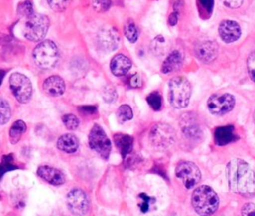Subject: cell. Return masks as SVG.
I'll use <instances>...</instances> for the list:
<instances>
[{
  "label": "cell",
  "instance_id": "13",
  "mask_svg": "<svg viewBox=\"0 0 255 216\" xmlns=\"http://www.w3.org/2000/svg\"><path fill=\"white\" fill-rule=\"evenodd\" d=\"M67 204L71 212L78 216L85 215L89 209L88 197L81 189H73L68 193Z\"/></svg>",
  "mask_w": 255,
  "mask_h": 216
},
{
  "label": "cell",
  "instance_id": "12",
  "mask_svg": "<svg viewBox=\"0 0 255 216\" xmlns=\"http://www.w3.org/2000/svg\"><path fill=\"white\" fill-rule=\"evenodd\" d=\"M96 41L98 47L102 51L112 52L117 49L120 42V37L116 29L110 26H105L99 30Z\"/></svg>",
  "mask_w": 255,
  "mask_h": 216
},
{
  "label": "cell",
  "instance_id": "44",
  "mask_svg": "<svg viewBox=\"0 0 255 216\" xmlns=\"http://www.w3.org/2000/svg\"><path fill=\"white\" fill-rule=\"evenodd\" d=\"M253 121H254V124H255V110L253 112Z\"/></svg>",
  "mask_w": 255,
  "mask_h": 216
},
{
  "label": "cell",
  "instance_id": "7",
  "mask_svg": "<svg viewBox=\"0 0 255 216\" xmlns=\"http://www.w3.org/2000/svg\"><path fill=\"white\" fill-rule=\"evenodd\" d=\"M10 89L16 98V100L21 104H27L32 97V83L28 77L24 74L15 72L10 76L9 79Z\"/></svg>",
  "mask_w": 255,
  "mask_h": 216
},
{
  "label": "cell",
  "instance_id": "10",
  "mask_svg": "<svg viewBox=\"0 0 255 216\" xmlns=\"http://www.w3.org/2000/svg\"><path fill=\"white\" fill-rule=\"evenodd\" d=\"M206 105L212 114L223 115L233 109L235 99L230 94H214L209 97Z\"/></svg>",
  "mask_w": 255,
  "mask_h": 216
},
{
  "label": "cell",
  "instance_id": "42",
  "mask_svg": "<svg viewBox=\"0 0 255 216\" xmlns=\"http://www.w3.org/2000/svg\"><path fill=\"white\" fill-rule=\"evenodd\" d=\"M178 21V12H172L168 17V24L170 26H175Z\"/></svg>",
  "mask_w": 255,
  "mask_h": 216
},
{
  "label": "cell",
  "instance_id": "33",
  "mask_svg": "<svg viewBox=\"0 0 255 216\" xmlns=\"http://www.w3.org/2000/svg\"><path fill=\"white\" fill-rule=\"evenodd\" d=\"M62 120H63L64 125H65L68 129H71V130L77 129L78 126H79V124H80L79 118H78L75 114H72V113H68V114L63 115Z\"/></svg>",
  "mask_w": 255,
  "mask_h": 216
},
{
  "label": "cell",
  "instance_id": "30",
  "mask_svg": "<svg viewBox=\"0 0 255 216\" xmlns=\"http://www.w3.org/2000/svg\"><path fill=\"white\" fill-rule=\"evenodd\" d=\"M17 166L15 164H13V155L12 154H8V155H4L2 158V162L0 163V178L7 172L10 170H14L16 169Z\"/></svg>",
  "mask_w": 255,
  "mask_h": 216
},
{
  "label": "cell",
  "instance_id": "24",
  "mask_svg": "<svg viewBox=\"0 0 255 216\" xmlns=\"http://www.w3.org/2000/svg\"><path fill=\"white\" fill-rule=\"evenodd\" d=\"M155 203V199L144 192H141L137 196V206L142 213L148 212Z\"/></svg>",
  "mask_w": 255,
  "mask_h": 216
},
{
  "label": "cell",
  "instance_id": "25",
  "mask_svg": "<svg viewBox=\"0 0 255 216\" xmlns=\"http://www.w3.org/2000/svg\"><path fill=\"white\" fill-rule=\"evenodd\" d=\"M124 33L126 38L130 43H135L138 38V30L132 20H128L124 26Z\"/></svg>",
  "mask_w": 255,
  "mask_h": 216
},
{
  "label": "cell",
  "instance_id": "40",
  "mask_svg": "<svg viewBox=\"0 0 255 216\" xmlns=\"http://www.w3.org/2000/svg\"><path fill=\"white\" fill-rule=\"evenodd\" d=\"M220 1L225 7L230 9H237L243 3V0H220Z\"/></svg>",
  "mask_w": 255,
  "mask_h": 216
},
{
  "label": "cell",
  "instance_id": "37",
  "mask_svg": "<svg viewBox=\"0 0 255 216\" xmlns=\"http://www.w3.org/2000/svg\"><path fill=\"white\" fill-rule=\"evenodd\" d=\"M242 216H255V204L252 202L245 203L241 208Z\"/></svg>",
  "mask_w": 255,
  "mask_h": 216
},
{
  "label": "cell",
  "instance_id": "18",
  "mask_svg": "<svg viewBox=\"0 0 255 216\" xmlns=\"http://www.w3.org/2000/svg\"><path fill=\"white\" fill-rule=\"evenodd\" d=\"M184 55L179 50H173L168 54L161 66V72L163 74H169L180 69L183 64Z\"/></svg>",
  "mask_w": 255,
  "mask_h": 216
},
{
  "label": "cell",
  "instance_id": "6",
  "mask_svg": "<svg viewBox=\"0 0 255 216\" xmlns=\"http://www.w3.org/2000/svg\"><path fill=\"white\" fill-rule=\"evenodd\" d=\"M175 130L164 122L155 123L149 131V141L157 149H166L175 141Z\"/></svg>",
  "mask_w": 255,
  "mask_h": 216
},
{
  "label": "cell",
  "instance_id": "2",
  "mask_svg": "<svg viewBox=\"0 0 255 216\" xmlns=\"http://www.w3.org/2000/svg\"><path fill=\"white\" fill-rule=\"evenodd\" d=\"M191 205L199 216H211L218 208L219 197L210 186L200 185L191 194Z\"/></svg>",
  "mask_w": 255,
  "mask_h": 216
},
{
  "label": "cell",
  "instance_id": "9",
  "mask_svg": "<svg viewBox=\"0 0 255 216\" xmlns=\"http://www.w3.org/2000/svg\"><path fill=\"white\" fill-rule=\"evenodd\" d=\"M175 175L187 189L194 187L201 180V172L199 168L191 161H180L176 165Z\"/></svg>",
  "mask_w": 255,
  "mask_h": 216
},
{
  "label": "cell",
  "instance_id": "1",
  "mask_svg": "<svg viewBox=\"0 0 255 216\" xmlns=\"http://www.w3.org/2000/svg\"><path fill=\"white\" fill-rule=\"evenodd\" d=\"M227 177L233 192L245 197L255 193V172L243 159L235 158L227 164Z\"/></svg>",
  "mask_w": 255,
  "mask_h": 216
},
{
  "label": "cell",
  "instance_id": "35",
  "mask_svg": "<svg viewBox=\"0 0 255 216\" xmlns=\"http://www.w3.org/2000/svg\"><path fill=\"white\" fill-rule=\"evenodd\" d=\"M103 98L107 103H114L117 100V91L113 86H107L103 90Z\"/></svg>",
  "mask_w": 255,
  "mask_h": 216
},
{
  "label": "cell",
  "instance_id": "26",
  "mask_svg": "<svg viewBox=\"0 0 255 216\" xmlns=\"http://www.w3.org/2000/svg\"><path fill=\"white\" fill-rule=\"evenodd\" d=\"M116 115H117V119L119 120V122L124 123L128 120H130L133 117V112H132L131 108L128 105L125 104V105H122L119 107V108L117 109Z\"/></svg>",
  "mask_w": 255,
  "mask_h": 216
},
{
  "label": "cell",
  "instance_id": "4",
  "mask_svg": "<svg viewBox=\"0 0 255 216\" xmlns=\"http://www.w3.org/2000/svg\"><path fill=\"white\" fill-rule=\"evenodd\" d=\"M33 58L40 68L51 69L59 60V51L53 41L45 40L35 47Z\"/></svg>",
  "mask_w": 255,
  "mask_h": 216
},
{
  "label": "cell",
  "instance_id": "32",
  "mask_svg": "<svg viewBox=\"0 0 255 216\" xmlns=\"http://www.w3.org/2000/svg\"><path fill=\"white\" fill-rule=\"evenodd\" d=\"M47 1L50 8L56 12L65 11L72 3V0H47Z\"/></svg>",
  "mask_w": 255,
  "mask_h": 216
},
{
  "label": "cell",
  "instance_id": "29",
  "mask_svg": "<svg viewBox=\"0 0 255 216\" xmlns=\"http://www.w3.org/2000/svg\"><path fill=\"white\" fill-rule=\"evenodd\" d=\"M146 101L150 108L154 110H160L162 107V98L158 92H152L146 97Z\"/></svg>",
  "mask_w": 255,
  "mask_h": 216
},
{
  "label": "cell",
  "instance_id": "22",
  "mask_svg": "<svg viewBox=\"0 0 255 216\" xmlns=\"http://www.w3.org/2000/svg\"><path fill=\"white\" fill-rule=\"evenodd\" d=\"M114 140L123 157H126L131 152L133 143L132 136L124 133H117L114 135Z\"/></svg>",
  "mask_w": 255,
  "mask_h": 216
},
{
  "label": "cell",
  "instance_id": "31",
  "mask_svg": "<svg viewBox=\"0 0 255 216\" xmlns=\"http://www.w3.org/2000/svg\"><path fill=\"white\" fill-rule=\"evenodd\" d=\"M151 48L156 55L164 54L166 48V40L160 35L156 36L151 43Z\"/></svg>",
  "mask_w": 255,
  "mask_h": 216
},
{
  "label": "cell",
  "instance_id": "39",
  "mask_svg": "<svg viewBox=\"0 0 255 216\" xmlns=\"http://www.w3.org/2000/svg\"><path fill=\"white\" fill-rule=\"evenodd\" d=\"M202 10H204L207 15H209L212 12L213 9V5H214V1L213 0H198Z\"/></svg>",
  "mask_w": 255,
  "mask_h": 216
},
{
  "label": "cell",
  "instance_id": "16",
  "mask_svg": "<svg viewBox=\"0 0 255 216\" xmlns=\"http://www.w3.org/2000/svg\"><path fill=\"white\" fill-rule=\"evenodd\" d=\"M37 174L52 185H62L65 182L64 173L61 170L49 165L40 166L37 170Z\"/></svg>",
  "mask_w": 255,
  "mask_h": 216
},
{
  "label": "cell",
  "instance_id": "34",
  "mask_svg": "<svg viewBox=\"0 0 255 216\" xmlns=\"http://www.w3.org/2000/svg\"><path fill=\"white\" fill-rule=\"evenodd\" d=\"M112 0H92V6L97 12H106L110 9Z\"/></svg>",
  "mask_w": 255,
  "mask_h": 216
},
{
  "label": "cell",
  "instance_id": "5",
  "mask_svg": "<svg viewBox=\"0 0 255 216\" xmlns=\"http://www.w3.org/2000/svg\"><path fill=\"white\" fill-rule=\"evenodd\" d=\"M50 21L47 16L34 13L32 16L27 18L23 34L24 37L32 42H38L44 39L49 29Z\"/></svg>",
  "mask_w": 255,
  "mask_h": 216
},
{
  "label": "cell",
  "instance_id": "41",
  "mask_svg": "<svg viewBox=\"0 0 255 216\" xmlns=\"http://www.w3.org/2000/svg\"><path fill=\"white\" fill-rule=\"evenodd\" d=\"M79 111L84 114H93L97 112V107L96 106H81L78 108Z\"/></svg>",
  "mask_w": 255,
  "mask_h": 216
},
{
  "label": "cell",
  "instance_id": "21",
  "mask_svg": "<svg viewBox=\"0 0 255 216\" xmlns=\"http://www.w3.org/2000/svg\"><path fill=\"white\" fill-rule=\"evenodd\" d=\"M79 139L72 133L61 135L57 140V147L67 153H74L79 148Z\"/></svg>",
  "mask_w": 255,
  "mask_h": 216
},
{
  "label": "cell",
  "instance_id": "36",
  "mask_svg": "<svg viewBox=\"0 0 255 216\" xmlns=\"http://www.w3.org/2000/svg\"><path fill=\"white\" fill-rule=\"evenodd\" d=\"M247 71L250 78L255 83V51L252 52L247 58Z\"/></svg>",
  "mask_w": 255,
  "mask_h": 216
},
{
  "label": "cell",
  "instance_id": "23",
  "mask_svg": "<svg viewBox=\"0 0 255 216\" xmlns=\"http://www.w3.org/2000/svg\"><path fill=\"white\" fill-rule=\"evenodd\" d=\"M26 128H27L26 124L23 120L18 119L16 121H14L13 124L11 125V127H10V130H9L10 142L12 144H16L20 140L22 134L26 131Z\"/></svg>",
  "mask_w": 255,
  "mask_h": 216
},
{
  "label": "cell",
  "instance_id": "19",
  "mask_svg": "<svg viewBox=\"0 0 255 216\" xmlns=\"http://www.w3.org/2000/svg\"><path fill=\"white\" fill-rule=\"evenodd\" d=\"M65 82L59 76H51L43 83V90L52 97H58L65 92Z\"/></svg>",
  "mask_w": 255,
  "mask_h": 216
},
{
  "label": "cell",
  "instance_id": "15",
  "mask_svg": "<svg viewBox=\"0 0 255 216\" xmlns=\"http://www.w3.org/2000/svg\"><path fill=\"white\" fill-rule=\"evenodd\" d=\"M218 33L222 41L225 43H232L240 38L241 29L237 22L232 20H223L219 24Z\"/></svg>",
  "mask_w": 255,
  "mask_h": 216
},
{
  "label": "cell",
  "instance_id": "17",
  "mask_svg": "<svg viewBox=\"0 0 255 216\" xmlns=\"http://www.w3.org/2000/svg\"><path fill=\"white\" fill-rule=\"evenodd\" d=\"M131 61L128 57L124 54H118L114 56L110 63V68L112 73L117 77H122L126 75L131 68Z\"/></svg>",
  "mask_w": 255,
  "mask_h": 216
},
{
  "label": "cell",
  "instance_id": "38",
  "mask_svg": "<svg viewBox=\"0 0 255 216\" xmlns=\"http://www.w3.org/2000/svg\"><path fill=\"white\" fill-rule=\"evenodd\" d=\"M128 84H129V87H131V88H133V89L140 88L141 85H142V81H141L140 75L137 74V73L133 74V75L128 79Z\"/></svg>",
  "mask_w": 255,
  "mask_h": 216
},
{
  "label": "cell",
  "instance_id": "14",
  "mask_svg": "<svg viewBox=\"0 0 255 216\" xmlns=\"http://www.w3.org/2000/svg\"><path fill=\"white\" fill-rule=\"evenodd\" d=\"M194 52L200 61L203 63H210L218 55V45L212 40H204L196 44Z\"/></svg>",
  "mask_w": 255,
  "mask_h": 216
},
{
  "label": "cell",
  "instance_id": "27",
  "mask_svg": "<svg viewBox=\"0 0 255 216\" xmlns=\"http://www.w3.org/2000/svg\"><path fill=\"white\" fill-rule=\"evenodd\" d=\"M11 117V108L8 102L0 98V124L8 122Z\"/></svg>",
  "mask_w": 255,
  "mask_h": 216
},
{
  "label": "cell",
  "instance_id": "28",
  "mask_svg": "<svg viewBox=\"0 0 255 216\" xmlns=\"http://www.w3.org/2000/svg\"><path fill=\"white\" fill-rule=\"evenodd\" d=\"M34 14V7L31 0H25L18 5V15L29 18Z\"/></svg>",
  "mask_w": 255,
  "mask_h": 216
},
{
  "label": "cell",
  "instance_id": "43",
  "mask_svg": "<svg viewBox=\"0 0 255 216\" xmlns=\"http://www.w3.org/2000/svg\"><path fill=\"white\" fill-rule=\"evenodd\" d=\"M5 74H6V72H5L4 70H0V85H1V83H2L3 78L5 77Z\"/></svg>",
  "mask_w": 255,
  "mask_h": 216
},
{
  "label": "cell",
  "instance_id": "20",
  "mask_svg": "<svg viewBox=\"0 0 255 216\" xmlns=\"http://www.w3.org/2000/svg\"><path fill=\"white\" fill-rule=\"evenodd\" d=\"M236 139V134L234 132V126L224 125L219 126L214 131V141L217 145H226Z\"/></svg>",
  "mask_w": 255,
  "mask_h": 216
},
{
  "label": "cell",
  "instance_id": "8",
  "mask_svg": "<svg viewBox=\"0 0 255 216\" xmlns=\"http://www.w3.org/2000/svg\"><path fill=\"white\" fill-rule=\"evenodd\" d=\"M90 147L104 159H108L111 153L112 144L106 132L99 124H94L89 133Z\"/></svg>",
  "mask_w": 255,
  "mask_h": 216
},
{
  "label": "cell",
  "instance_id": "11",
  "mask_svg": "<svg viewBox=\"0 0 255 216\" xmlns=\"http://www.w3.org/2000/svg\"><path fill=\"white\" fill-rule=\"evenodd\" d=\"M179 126L182 134L189 140H200L203 136L199 119L193 112L187 111L181 114Z\"/></svg>",
  "mask_w": 255,
  "mask_h": 216
},
{
  "label": "cell",
  "instance_id": "3",
  "mask_svg": "<svg viewBox=\"0 0 255 216\" xmlns=\"http://www.w3.org/2000/svg\"><path fill=\"white\" fill-rule=\"evenodd\" d=\"M191 97V85L189 81L177 76L172 78L168 83V101L175 108H185Z\"/></svg>",
  "mask_w": 255,
  "mask_h": 216
}]
</instances>
